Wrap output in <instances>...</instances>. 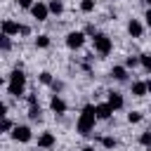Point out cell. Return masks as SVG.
Returning a JSON list of instances; mask_svg holds the SVG:
<instances>
[{"instance_id": "cell-1", "label": "cell", "mask_w": 151, "mask_h": 151, "mask_svg": "<svg viewBox=\"0 0 151 151\" xmlns=\"http://www.w3.org/2000/svg\"><path fill=\"white\" fill-rule=\"evenodd\" d=\"M97 120H99V118H97V106L87 104V106H83V111H80V116H78L76 130H78L80 134H90V132L94 130V123H97Z\"/></svg>"}, {"instance_id": "cell-2", "label": "cell", "mask_w": 151, "mask_h": 151, "mask_svg": "<svg viewBox=\"0 0 151 151\" xmlns=\"http://www.w3.org/2000/svg\"><path fill=\"white\" fill-rule=\"evenodd\" d=\"M24 90H26V76H24L21 68H14L9 73V78H7V92L12 97H21Z\"/></svg>"}, {"instance_id": "cell-3", "label": "cell", "mask_w": 151, "mask_h": 151, "mask_svg": "<svg viewBox=\"0 0 151 151\" xmlns=\"http://www.w3.org/2000/svg\"><path fill=\"white\" fill-rule=\"evenodd\" d=\"M92 45H94V52H97V54H101V57L111 54V50H113L111 38H109V35H104V33H97V35L92 38Z\"/></svg>"}, {"instance_id": "cell-4", "label": "cell", "mask_w": 151, "mask_h": 151, "mask_svg": "<svg viewBox=\"0 0 151 151\" xmlns=\"http://www.w3.org/2000/svg\"><path fill=\"white\" fill-rule=\"evenodd\" d=\"M83 45H85V33L83 31H71L66 35V47L68 50H80Z\"/></svg>"}, {"instance_id": "cell-5", "label": "cell", "mask_w": 151, "mask_h": 151, "mask_svg": "<svg viewBox=\"0 0 151 151\" xmlns=\"http://www.w3.org/2000/svg\"><path fill=\"white\" fill-rule=\"evenodd\" d=\"M9 134H12V139H14V142H21V144L31 142V137H33L28 125H14V130H12Z\"/></svg>"}, {"instance_id": "cell-6", "label": "cell", "mask_w": 151, "mask_h": 151, "mask_svg": "<svg viewBox=\"0 0 151 151\" xmlns=\"http://www.w3.org/2000/svg\"><path fill=\"white\" fill-rule=\"evenodd\" d=\"M31 14H33V19H38V21H47V17H50L52 12H50V7H47L45 2H35V5L31 7Z\"/></svg>"}, {"instance_id": "cell-7", "label": "cell", "mask_w": 151, "mask_h": 151, "mask_svg": "<svg viewBox=\"0 0 151 151\" xmlns=\"http://www.w3.org/2000/svg\"><path fill=\"white\" fill-rule=\"evenodd\" d=\"M2 33L5 35H19L21 33V24H17L12 19H2Z\"/></svg>"}, {"instance_id": "cell-8", "label": "cell", "mask_w": 151, "mask_h": 151, "mask_svg": "<svg viewBox=\"0 0 151 151\" xmlns=\"http://www.w3.org/2000/svg\"><path fill=\"white\" fill-rule=\"evenodd\" d=\"M50 109H52L57 116H64V113H66V101H64L59 94H54V97L50 99Z\"/></svg>"}, {"instance_id": "cell-9", "label": "cell", "mask_w": 151, "mask_h": 151, "mask_svg": "<svg viewBox=\"0 0 151 151\" xmlns=\"http://www.w3.org/2000/svg\"><path fill=\"white\" fill-rule=\"evenodd\" d=\"M54 144H57V137H54L52 132H42V134L38 137V146H40V149H45V151H47V149H52Z\"/></svg>"}, {"instance_id": "cell-10", "label": "cell", "mask_w": 151, "mask_h": 151, "mask_svg": "<svg viewBox=\"0 0 151 151\" xmlns=\"http://www.w3.org/2000/svg\"><path fill=\"white\" fill-rule=\"evenodd\" d=\"M127 33H130L132 38H142V33H144L142 21H139V19H130V21H127Z\"/></svg>"}, {"instance_id": "cell-11", "label": "cell", "mask_w": 151, "mask_h": 151, "mask_svg": "<svg viewBox=\"0 0 151 151\" xmlns=\"http://www.w3.org/2000/svg\"><path fill=\"white\" fill-rule=\"evenodd\" d=\"M111 116H113V106H111L109 101L97 104V118H99V120H109Z\"/></svg>"}, {"instance_id": "cell-12", "label": "cell", "mask_w": 151, "mask_h": 151, "mask_svg": "<svg viewBox=\"0 0 151 151\" xmlns=\"http://www.w3.org/2000/svg\"><path fill=\"white\" fill-rule=\"evenodd\" d=\"M111 76H113V80L125 83V80H127V66H113V68H111Z\"/></svg>"}, {"instance_id": "cell-13", "label": "cell", "mask_w": 151, "mask_h": 151, "mask_svg": "<svg viewBox=\"0 0 151 151\" xmlns=\"http://www.w3.org/2000/svg\"><path fill=\"white\" fill-rule=\"evenodd\" d=\"M132 94L134 97H144V94H149V85L146 83H142V80H137V83H132Z\"/></svg>"}, {"instance_id": "cell-14", "label": "cell", "mask_w": 151, "mask_h": 151, "mask_svg": "<svg viewBox=\"0 0 151 151\" xmlns=\"http://www.w3.org/2000/svg\"><path fill=\"white\" fill-rule=\"evenodd\" d=\"M106 101H109V104L113 106V111H118V109H123V104H125V101H123V97H120L118 92H109V97H106Z\"/></svg>"}, {"instance_id": "cell-15", "label": "cell", "mask_w": 151, "mask_h": 151, "mask_svg": "<svg viewBox=\"0 0 151 151\" xmlns=\"http://www.w3.org/2000/svg\"><path fill=\"white\" fill-rule=\"evenodd\" d=\"M28 118H31V120H40V118H42V109H40V104L28 106Z\"/></svg>"}, {"instance_id": "cell-16", "label": "cell", "mask_w": 151, "mask_h": 151, "mask_svg": "<svg viewBox=\"0 0 151 151\" xmlns=\"http://www.w3.org/2000/svg\"><path fill=\"white\" fill-rule=\"evenodd\" d=\"M47 7H50L52 14H61V12H64V2H61V0H50Z\"/></svg>"}, {"instance_id": "cell-17", "label": "cell", "mask_w": 151, "mask_h": 151, "mask_svg": "<svg viewBox=\"0 0 151 151\" xmlns=\"http://www.w3.org/2000/svg\"><path fill=\"white\" fill-rule=\"evenodd\" d=\"M99 144H101L104 149H116V146H118L116 137H99Z\"/></svg>"}, {"instance_id": "cell-18", "label": "cell", "mask_w": 151, "mask_h": 151, "mask_svg": "<svg viewBox=\"0 0 151 151\" xmlns=\"http://www.w3.org/2000/svg\"><path fill=\"white\" fill-rule=\"evenodd\" d=\"M12 35H0V47H2V52H9V47H12V40H9Z\"/></svg>"}, {"instance_id": "cell-19", "label": "cell", "mask_w": 151, "mask_h": 151, "mask_svg": "<svg viewBox=\"0 0 151 151\" xmlns=\"http://www.w3.org/2000/svg\"><path fill=\"white\" fill-rule=\"evenodd\" d=\"M139 64L146 68V71H151V54L149 52H144V54H139Z\"/></svg>"}, {"instance_id": "cell-20", "label": "cell", "mask_w": 151, "mask_h": 151, "mask_svg": "<svg viewBox=\"0 0 151 151\" xmlns=\"http://www.w3.org/2000/svg\"><path fill=\"white\" fill-rule=\"evenodd\" d=\"M35 47H42V50L50 47V35H38L35 38Z\"/></svg>"}, {"instance_id": "cell-21", "label": "cell", "mask_w": 151, "mask_h": 151, "mask_svg": "<svg viewBox=\"0 0 151 151\" xmlns=\"http://www.w3.org/2000/svg\"><path fill=\"white\" fill-rule=\"evenodd\" d=\"M142 118H144V116H142V111H130V113H127V123H132V125H134V123H139Z\"/></svg>"}, {"instance_id": "cell-22", "label": "cell", "mask_w": 151, "mask_h": 151, "mask_svg": "<svg viewBox=\"0 0 151 151\" xmlns=\"http://www.w3.org/2000/svg\"><path fill=\"white\" fill-rule=\"evenodd\" d=\"M92 9H94V0H83V2H80V12L90 14Z\"/></svg>"}, {"instance_id": "cell-23", "label": "cell", "mask_w": 151, "mask_h": 151, "mask_svg": "<svg viewBox=\"0 0 151 151\" xmlns=\"http://www.w3.org/2000/svg\"><path fill=\"white\" fill-rule=\"evenodd\" d=\"M38 78H40V83H42V85H52V83H54V80H52V73H50V71H42V73H40Z\"/></svg>"}, {"instance_id": "cell-24", "label": "cell", "mask_w": 151, "mask_h": 151, "mask_svg": "<svg viewBox=\"0 0 151 151\" xmlns=\"http://www.w3.org/2000/svg\"><path fill=\"white\" fill-rule=\"evenodd\" d=\"M0 130H2V132H12V130H14V123H12V120L5 116V118H2V125H0Z\"/></svg>"}, {"instance_id": "cell-25", "label": "cell", "mask_w": 151, "mask_h": 151, "mask_svg": "<svg viewBox=\"0 0 151 151\" xmlns=\"http://www.w3.org/2000/svg\"><path fill=\"white\" fill-rule=\"evenodd\" d=\"M139 144L149 149V146H151V132H142V134H139Z\"/></svg>"}, {"instance_id": "cell-26", "label": "cell", "mask_w": 151, "mask_h": 151, "mask_svg": "<svg viewBox=\"0 0 151 151\" xmlns=\"http://www.w3.org/2000/svg\"><path fill=\"white\" fill-rule=\"evenodd\" d=\"M125 66H127V68L139 66V57H127V59H125Z\"/></svg>"}, {"instance_id": "cell-27", "label": "cell", "mask_w": 151, "mask_h": 151, "mask_svg": "<svg viewBox=\"0 0 151 151\" xmlns=\"http://www.w3.org/2000/svg\"><path fill=\"white\" fill-rule=\"evenodd\" d=\"M17 5H19V7H24V9H31L35 2H33V0H17Z\"/></svg>"}, {"instance_id": "cell-28", "label": "cell", "mask_w": 151, "mask_h": 151, "mask_svg": "<svg viewBox=\"0 0 151 151\" xmlns=\"http://www.w3.org/2000/svg\"><path fill=\"white\" fill-rule=\"evenodd\" d=\"M144 21H146V26H151V7L146 9V14H144Z\"/></svg>"}, {"instance_id": "cell-29", "label": "cell", "mask_w": 151, "mask_h": 151, "mask_svg": "<svg viewBox=\"0 0 151 151\" xmlns=\"http://www.w3.org/2000/svg\"><path fill=\"white\" fill-rule=\"evenodd\" d=\"M33 104H38V97L35 94H28V106H33Z\"/></svg>"}, {"instance_id": "cell-30", "label": "cell", "mask_w": 151, "mask_h": 151, "mask_svg": "<svg viewBox=\"0 0 151 151\" xmlns=\"http://www.w3.org/2000/svg\"><path fill=\"white\" fill-rule=\"evenodd\" d=\"M83 151H94V146H85V149H83Z\"/></svg>"}, {"instance_id": "cell-31", "label": "cell", "mask_w": 151, "mask_h": 151, "mask_svg": "<svg viewBox=\"0 0 151 151\" xmlns=\"http://www.w3.org/2000/svg\"><path fill=\"white\" fill-rule=\"evenodd\" d=\"M146 85H149V94H151V80H146Z\"/></svg>"}, {"instance_id": "cell-32", "label": "cell", "mask_w": 151, "mask_h": 151, "mask_svg": "<svg viewBox=\"0 0 151 151\" xmlns=\"http://www.w3.org/2000/svg\"><path fill=\"white\" fill-rule=\"evenodd\" d=\"M146 151H151V146H149V149H146Z\"/></svg>"}, {"instance_id": "cell-33", "label": "cell", "mask_w": 151, "mask_h": 151, "mask_svg": "<svg viewBox=\"0 0 151 151\" xmlns=\"http://www.w3.org/2000/svg\"><path fill=\"white\" fill-rule=\"evenodd\" d=\"M149 5H151V0H149Z\"/></svg>"}, {"instance_id": "cell-34", "label": "cell", "mask_w": 151, "mask_h": 151, "mask_svg": "<svg viewBox=\"0 0 151 151\" xmlns=\"http://www.w3.org/2000/svg\"><path fill=\"white\" fill-rule=\"evenodd\" d=\"M47 151H52V149H47Z\"/></svg>"}]
</instances>
